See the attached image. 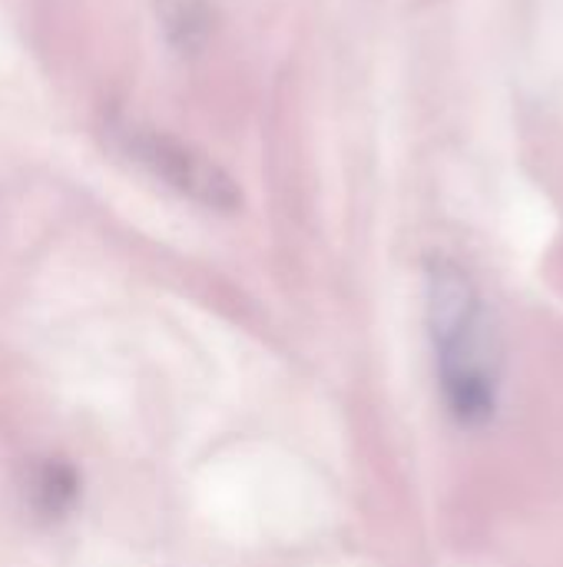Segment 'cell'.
Masks as SVG:
<instances>
[{
    "label": "cell",
    "mask_w": 563,
    "mask_h": 567,
    "mask_svg": "<svg viewBox=\"0 0 563 567\" xmlns=\"http://www.w3.org/2000/svg\"><path fill=\"white\" fill-rule=\"evenodd\" d=\"M156 13L176 53H196L206 43L212 27L209 0H156Z\"/></svg>",
    "instance_id": "cell-3"
},
{
    "label": "cell",
    "mask_w": 563,
    "mask_h": 567,
    "mask_svg": "<svg viewBox=\"0 0 563 567\" xmlns=\"http://www.w3.org/2000/svg\"><path fill=\"white\" fill-rule=\"evenodd\" d=\"M425 316L448 415L461 429H484L498 415L501 342L475 279L455 259L428 262Z\"/></svg>",
    "instance_id": "cell-1"
},
{
    "label": "cell",
    "mask_w": 563,
    "mask_h": 567,
    "mask_svg": "<svg viewBox=\"0 0 563 567\" xmlns=\"http://www.w3.org/2000/svg\"><path fill=\"white\" fill-rule=\"evenodd\" d=\"M110 136H113V146L133 166H139L146 176H153L166 189L179 193L183 199H189L202 209H212V213L239 209L242 193H239L236 179L219 163H212L206 153H199L196 146H189L163 130L129 123V120H113Z\"/></svg>",
    "instance_id": "cell-2"
},
{
    "label": "cell",
    "mask_w": 563,
    "mask_h": 567,
    "mask_svg": "<svg viewBox=\"0 0 563 567\" xmlns=\"http://www.w3.org/2000/svg\"><path fill=\"white\" fill-rule=\"evenodd\" d=\"M76 498H80V478H76V472L66 462L50 458V462H43L33 472V478H30V502H33V508L43 518H50V522L53 518H66L73 512V505H76Z\"/></svg>",
    "instance_id": "cell-4"
}]
</instances>
